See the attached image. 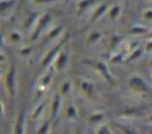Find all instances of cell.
Returning a JSON list of instances; mask_svg holds the SVG:
<instances>
[{"label":"cell","instance_id":"obj_1","mask_svg":"<svg viewBox=\"0 0 152 134\" xmlns=\"http://www.w3.org/2000/svg\"><path fill=\"white\" fill-rule=\"evenodd\" d=\"M131 85H132L133 88H137V89H140V90H145V89H146V85H145L144 81L140 79V78H138V77L132 78V81H131Z\"/></svg>","mask_w":152,"mask_h":134},{"label":"cell","instance_id":"obj_2","mask_svg":"<svg viewBox=\"0 0 152 134\" xmlns=\"http://www.w3.org/2000/svg\"><path fill=\"white\" fill-rule=\"evenodd\" d=\"M7 84H8V89L11 91V95H13V69H11V72L8 74L7 77Z\"/></svg>","mask_w":152,"mask_h":134},{"label":"cell","instance_id":"obj_3","mask_svg":"<svg viewBox=\"0 0 152 134\" xmlns=\"http://www.w3.org/2000/svg\"><path fill=\"white\" fill-rule=\"evenodd\" d=\"M14 134H23V115H20V117L18 119L17 126H15V133Z\"/></svg>","mask_w":152,"mask_h":134},{"label":"cell","instance_id":"obj_4","mask_svg":"<svg viewBox=\"0 0 152 134\" xmlns=\"http://www.w3.org/2000/svg\"><path fill=\"white\" fill-rule=\"evenodd\" d=\"M59 102H61V100H59V96H57V97H56V101L53 102V106H52V115H53V116L56 115V113H57V110H58V107H59Z\"/></svg>","mask_w":152,"mask_h":134},{"label":"cell","instance_id":"obj_5","mask_svg":"<svg viewBox=\"0 0 152 134\" xmlns=\"http://www.w3.org/2000/svg\"><path fill=\"white\" fill-rule=\"evenodd\" d=\"M97 134H112V133H110V130L108 129V127L101 126V127L97 129Z\"/></svg>","mask_w":152,"mask_h":134},{"label":"cell","instance_id":"obj_6","mask_svg":"<svg viewBox=\"0 0 152 134\" xmlns=\"http://www.w3.org/2000/svg\"><path fill=\"white\" fill-rule=\"evenodd\" d=\"M48 130H49V122H46L40 129H39V132L37 133V134H46L48 133Z\"/></svg>","mask_w":152,"mask_h":134},{"label":"cell","instance_id":"obj_7","mask_svg":"<svg viewBox=\"0 0 152 134\" xmlns=\"http://www.w3.org/2000/svg\"><path fill=\"white\" fill-rule=\"evenodd\" d=\"M43 108H44V104H40V106H39V108H37V109H36V111H34V114H33V117H36V116L42 111V109H43Z\"/></svg>","mask_w":152,"mask_h":134},{"label":"cell","instance_id":"obj_8","mask_svg":"<svg viewBox=\"0 0 152 134\" xmlns=\"http://www.w3.org/2000/svg\"><path fill=\"white\" fill-rule=\"evenodd\" d=\"M69 116H75V113H74V108L72 107L69 108Z\"/></svg>","mask_w":152,"mask_h":134},{"label":"cell","instance_id":"obj_9","mask_svg":"<svg viewBox=\"0 0 152 134\" xmlns=\"http://www.w3.org/2000/svg\"><path fill=\"white\" fill-rule=\"evenodd\" d=\"M101 117H102L101 115H97V116H95V115H94L91 119H93V120H99V119H101Z\"/></svg>","mask_w":152,"mask_h":134},{"label":"cell","instance_id":"obj_10","mask_svg":"<svg viewBox=\"0 0 152 134\" xmlns=\"http://www.w3.org/2000/svg\"><path fill=\"white\" fill-rule=\"evenodd\" d=\"M76 134H81V133H80V132H77V133H76Z\"/></svg>","mask_w":152,"mask_h":134}]
</instances>
